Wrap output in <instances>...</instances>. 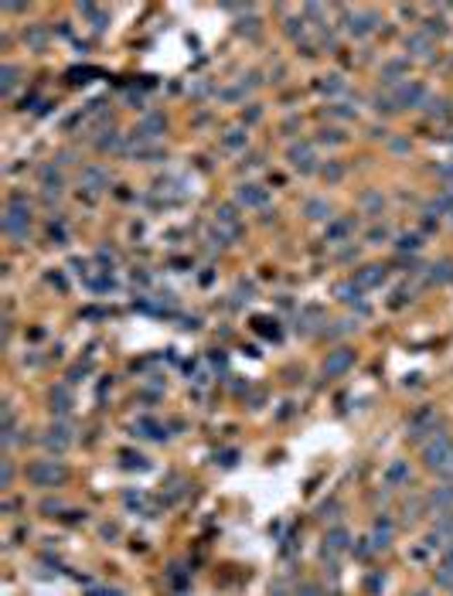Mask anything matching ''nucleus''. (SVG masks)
Segmentation results:
<instances>
[{"instance_id": "obj_11", "label": "nucleus", "mask_w": 453, "mask_h": 596, "mask_svg": "<svg viewBox=\"0 0 453 596\" xmlns=\"http://www.w3.org/2000/svg\"><path fill=\"white\" fill-rule=\"evenodd\" d=\"M235 201H239L242 208H263V205L270 201V191H266L263 184L246 181V184H239V188H235Z\"/></svg>"}, {"instance_id": "obj_1", "label": "nucleus", "mask_w": 453, "mask_h": 596, "mask_svg": "<svg viewBox=\"0 0 453 596\" xmlns=\"http://www.w3.org/2000/svg\"><path fill=\"white\" fill-rule=\"evenodd\" d=\"M24 477H27L34 487L51 491V487H58V484H65V481H68V467L62 464V460H55V457H48V460H34V464H27Z\"/></svg>"}, {"instance_id": "obj_20", "label": "nucleus", "mask_w": 453, "mask_h": 596, "mask_svg": "<svg viewBox=\"0 0 453 596\" xmlns=\"http://www.w3.org/2000/svg\"><path fill=\"white\" fill-rule=\"evenodd\" d=\"M409 477H412V470H409V460H392L386 467V484L388 487H402L409 484Z\"/></svg>"}, {"instance_id": "obj_25", "label": "nucleus", "mask_w": 453, "mask_h": 596, "mask_svg": "<svg viewBox=\"0 0 453 596\" xmlns=\"http://www.w3.org/2000/svg\"><path fill=\"white\" fill-rule=\"evenodd\" d=\"M334 297H338L341 304H358V300H362V287H358L355 280H344V283L334 287Z\"/></svg>"}, {"instance_id": "obj_42", "label": "nucleus", "mask_w": 453, "mask_h": 596, "mask_svg": "<svg viewBox=\"0 0 453 596\" xmlns=\"http://www.w3.org/2000/svg\"><path fill=\"white\" fill-rule=\"evenodd\" d=\"M436 474H440V477H447V481H450V484H453V453H450V457H447V464L440 467Z\"/></svg>"}, {"instance_id": "obj_6", "label": "nucleus", "mask_w": 453, "mask_h": 596, "mask_svg": "<svg viewBox=\"0 0 453 596\" xmlns=\"http://www.w3.org/2000/svg\"><path fill=\"white\" fill-rule=\"evenodd\" d=\"M395 106L399 110H419V106H426V86H419V82H402V86L395 89Z\"/></svg>"}, {"instance_id": "obj_16", "label": "nucleus", "mask_w": 453, "mask_h": 596, "mask_svg": "<svg viewBox=\"0 0 453 596\" xmlns=\"http://www.w3.org/2000/svg\"><path fill=\"white\" fill-rule=\"evenodd\" d=\"M406 75H409V58H388L386 65H382V72H379V79L388 82V86H392V82H399V86H402V82H406Z\"/></svg>"}, {"instance_id": "obj_39", "label": "nucleus", "mask_w": 453, "mask_h": 596, "mask_svg": "<svg viewBox=\"0 0 453 596\" xmlns=\"http://www.w3.org/2000/svg\"><path fill=\"white\" fill-rule=\"evenodd\" d=\"M362 205H365V208H372V212H382V205H386V201H382V195H379V191H365Z\"/></svg>"}, {"instance_id": "obj_28", "label": "nucleus", "mask_w": 453, "mask_h": 596, "mask_svg": "<svg viewBox=\"0 0 453 596\" xmlns=\"http://www.w3.org/2000/svg\"><path fill=\"white\" fill-rule=\"evenodd\" d=\"M38 174H41V184H45L48 195H58V191H62V174H58V171H55L51 164H45V167H41Z\"/></svg>"}, {"instance_id": "obj_19", "label": "nucleus", "mask_w": 453, "mask_h": 596, "mask_svg": "<svg viewBox=\"0 0 453 596\" xmlns=\"http://www.w3.org/2000/svg\"><path fill=\"white\" fill-rule=\"evenodd\" d=\"M48 409L55 413V416H65V413H72V392H68V385H55L51 389V396H48Z\"/></svg>"}, {"instance_id": "obj_24", "label": "nucleus", "mask_w": 453, "mask_h": 596, "mask_svg": "<svg viewBox=\"0 0 453 596\" xmlns=\"http://www.w3.org/2000/svg\"><path fill=\"white\" fill-rule=\"evenodd\" d=\"M130 157H136V160H164V150H160L157 143H147V140H136L133 147H130Z\"/></svg>"}, {"instance_id": "obj_44", "label": "nucleus", "mask_w": 453, "mask_h": 596, "mask_svg": "<svg viewBox=\"0 0 453 596\" xmlns=\"http://www.w3.org/2000/svg\"><path fill=\"white\" fill-rule=\"evenodd\" d=\"M300 593H303V596H317V586H303Z\"/></svg>"}, {"instance_id": "obj_27", "label": "nucleus", "mask_w": 453, "mask_h": 596, "mask_svg": "<svg viewBox=\"0 0 453 596\" xmlns=\"http://www.w3.org/2000/svg\"><path fill=\"white\" fill-rule=\"evenodd\" d=\"M436 586L453 590V549L443 552V562H440V569H436Z\"/></svg>"}, {"instance_id": "obj_46", "label": "nucleus", "mask_w": 453, "mask_h": 596, "mask_svg": "<svg viewBox=\"0 0 453 596\" xmlns=\"http://www.w3.org/2000/svg\"><path fill=\"white\" fill-rule=\"evenodd\" d=\"M416 596H430V593H416Z\"/></svg>"}, {"instance_id": "obj_7", "label": "nucleus", "mask_w": 453, "mask_h": 596, "mask_svg": "<svg viewBox=\"0 0 453 596\" xmlns=\"http://www.w3.org/2000/svg\"><path fill=\"white\" fill-rule=\"evenodd\" d=\"M287 160H290V167L300 171V174H310V171H317V157H314V143H290V150H287Z\"/></svg>"}, {"instance_id": "obj_45", "label": "nucleus", "mask_w": 453, "mask_h": 596, "mask_svg": "<svg viewBox=\"0 0 453 596\" xmlns=\"http://www.w3.org/2000/svg\"><path fill=\"white\" fill-rule=\"evenodd\" d=\"M92 596H116L113 590H92Z\"/></svg>"}, {"instance_id": "obj_33", "label": "nucleus", "mask_w": 453, "mask_h": 596, "mask_svg": "<svg viewBox=\"0 0 453 596\" xmlns=\"http://www.w3.org/2000/svg\"><path fill=\"white\" fill-rule=\"evenodd\" d=\"M453 276V263L450 259H440V263L430 266V283H447Z\"/></svg>"}, {"instance_id": "obj_34", "label": "nucleus", "mask_w": 453, "mask_h": 596, "mask_svg": "<svg viewBox=\"0 0 453 596\" xmlns=\"http://www.w3.org/2000/svg\"><path fill=\"white\" fill-rule=\"evenodd\" d=\"M317 89L324 92V96H341V92H344V79L331 72V75H324V79L317 82Z\"/></svg>"}, {"instance_id": "obj_23", "label": "nucleus", "mask_w": 453, "mask_h": 596, "mask_svg": "<svg viewBox=\"0 0 453 596\" xmlns=\"http://www.w3.org/2000/svg\"><path fill=\"white\" fill-rule=\"evenodd\" d=\"M303 215L310 221H331V205L324 198H307L303 201Z\"/></svg>"}, {"instance_id": "obj_38", "label": "nucleus", "mask_w": 453, "mask_h": 596, "mask_svg": "<svg viewBox=\"0 0 453 596\" xmlns=\"http://www.w3.org/2000/svg\"><path fill=\"white\" fill-rule=\"evenodd\" d=\"M320 177L334 184V181H341V177H344V167H341V164H324V167H320Z\"/></svg>"}, {"instance_id": "obj_3", "label": "nucleus", "mask_w": 453, "mask_h": 596, "mask_svg": "<svg viewBox=\"0 0 453 596\" xmlns=\"http://www.w3.org/2000/svg\"><path fill=\"white\" fill-rule=\"evenodd\" d=\"M453 453V440L450 433H433L430 440L423 443V464H426V470H440V467L447 464V457Z\"/></svg>"}, {"instance_id": "obj_40", "label": "nucleus", "mask_w": 453, "mask_h": 596, "mask_svg": "<svg viewBox=\"0 0 453 596\" xmlns=\"http://www.w3.org/2000/svg\"><path fill=\"white\" fill-rule=\"evenodd\" d=\"M386 239H388V228H386V225H375V228L368 232V242H372V245H382Z\"/></svg>"}, {"instance_id": "obj_14", "label": "nucleus", "mask_w": 453, "mask_h": 596, "mask_svg": "<svg viewBox=\"0 0 453 596\" xmlns=\"http://www.w3.org/2000/svg\"><path fill=\"white\" fill-rule=\"evenodd\" d=\"M344 549H351L348 529H341V525L327 529V535H324V555H338V552H344Z\"/></svg>"}, {"instance_id": "obj_15", "label": "nucleus", "mask_w": 453, "mask_h": 596, "mask_svg": "<svg viewBox=\"0 0 453 596\" xmlns=\"http://www.w3.org/2000/svg\"><path fill=\"white\" fill-rule=\"evenodd\" d=\"M430 511H436V514H443V511H453V484H443V487H433L430 498L423 501Z\"/></svg>"}, {"instance_id": "obj_31", "label": "nucleus", "mask_w": 453, "mask_h": 596, "mask_svg": "<svg viewBox=\"0 0 453 596\" xmlns=\"http://www.w3.org/2000/svg\"><path fill=\"white\" fill-rule=\"evenodd\" d=\"M246 140H249V136H246L242 127H232V130H225V136H222V147H225V150H239V147H246Z\"/></svg>"}, {"instance_id": "obj_8", "label": "nucleus", "mask_w": 453, "mask_h": 596, "mask_svg": "<svg viewBox=\"0 0 453 596\" xmlns=\"http://www.w3.org/2000/svg\"><path fill=\"white\" fill-rule=\"evenodd\" d=\"M72 440H75V436H72V426H68V422H51L45 429V436H41V443H45L51 453H65L68 446H72Z\"/></svg>"}, {"instance_id": "obj_13", "label": "nucleus", "mask_w": 453, "mask_h": 596, "mask_svg": "<svg viewBox=\"0 0 453 596\" xmlns=\"http://www.w3.org/2000/svg\"><path fill=\"white\" fill-rule=\"evenodd\" d=\"M79 184H82L86 191H92V195H99V191H106V188H110V174H106L103 167L89 164V167H82V174H79Z\"/></svg>"}, {"instance_id": "obj_12", "label": "nucleus", "mask_w": 453, "mask_h": 596, "mask_svg": "<svg viewBox=\"0 0 453 596\" xmlns=\"http://www.w3.org/2000/svg\"><path fill=\"white\" fill-rule=\"evenodd\" d=\"M406 51H409L406 58H433L436 44H433L426 31H412V34H406Z\"/></svg>"}, {"instance_id": "obj_4", "label": "nucleus", "mask_w": 453, "mask_h": 596, "mask_svg": "<svg viewBox=\"0 0 453 596\" xmlns=\"http://www.w3.org/2000/svg\"><path fill=\"white\" fill-rule=\"evenodd\" d=\"M341 14H344V31L355 34V38H365V34H372L379 27V14H372V11H348V7H341Z\"/></svg>"}, {"instance_id": "obj_26", "label": "nucleus", "mask_w": 453, "mask_h": 596, "mask_svg": "<svg viewBox=\"0 0 453 596\" xmlns=\"http://www.w3.org/2000/svg\"><path fill=\"white\" fill-rule=\"evenodd\" d=\"M18 82H21V68H18V65H4V68H0V92H4V96H11V92L18 89Z\"/></svg>"}, {"instance_id": "obj_41", "label": "nucleus", "mask_w": 453, "mask_h": 596, "mask_svg": "<svg viewBox=\"0 0 453 596\" xmlns=\"http://www.w3.org/2000/svg\"><path fill=\"white\" fill-rule=\"evenodd\" d=\"M11 481H14V467H11V460H4V470H0V487H11Z\"/></svg>"}, {"instance_id": "obj_35", "label": "nucleus", "mask_w": 453, "mask_h": 596, "mask_svg": "<svg viewBox=\"0 0 453 596\" xmlns=\"http://www.w3.org/2000/svg\"><path fill=\"white\" fill-rule=\"evenodd\" d=\"M103 154H110V150H123V136H119V130H110L106 136H99V143H96Z\"/></svg>"}, {"instance_id": "obj_9", "label": "nucleus", "mask_w": 453, "mask_h": 596, "mask_svg": "<svg viewBox=\"0 0 453 596\" xmlns=\"http://www.w3.org/2000/svg\"><path fill=\"white\" fill-rule=\"evenodd\" d=\"M440 426V416L436 409H419L412 420H409V440H423V436H433Z\"/></svg>"}, {"instance_id": "obj_21", "label": "nucleus", "mask_w": 453, "mask_h": 596, "mask_svg": "<svg viewBox=\"0 0 453 596\" xmlns=\"http://www.w3.org/2000/svg\"><path fill=\"white\" fill-rule=\"evenodd\" d=\"M164 130H167V119H164V116H147V119L140 123V130H136V140H147V143H150V140H157Z\"/></svg>"}, {"instance_id": "obj_18", "label": "nucleus", "mask_w": 453, "mask_h": 596, "mask_svg": "<svg viewBox=\"0 0 453 596\" xmlns=\"http://www.w3.org/2000/svg\"><path fill=\"white\" fill-rule=\"evenodd\" d=\"M355 283L362 290L382 287V283H386V266H362V269L355 273Z\"/></svg>"}, {"instance_id": "obj_17", "label": "nucleus", "mask_w": 453, "mask_h": 596, "mask_svg": "<svg viewBox=\"0 0 453 596\" xmlns=\"http://www.w3.org/2000/svg\"><path fill=\"white\" fill-rule=\"evenodd\" d=\"M388 542H392V522H388V518H375L372 535H368V545H372V552L388 549Z\"/></svg>"}, {"instance_id": "obj_30", "label": "nucleus", "mask_w": 453, "mask_h": 596, "mask_svg": "<svg viewBox=\"0 0 453 596\" xmlns=\"http://www.w3.org/2000/svg\"><path fill=\"white\" fill-rule=\"evenodd\" d=\"M79 11H82V14L89 18V21H92V27H96V31H103V27L110 24V14H106L103 7H92V4H82Z\"/></svg>"}, {"instance_id": "obj_43", "label": "nucleus", "mask_w": 453, "mask_h": 596, "mask_svg": "<svg viewBox=\"0 0 453 596\" xmlns=\"http://www.w3.org/2000/svg\"><path fill=\"white\" fill-rule=\"evenodd\" d=\"M62 508H65L62 501H45V505H41V511H45V514H51V511H62Z\"/></svg>"}, {"instance_id": "obj_2", "label": "nucleus", "mask_w": 453, "mask_h": 596, "mask_svg": "<svg viewBox=\"0 0 453 596\" xmlns=\"http://www.w3.org/2000/svg\"><path fill=\"white\" fill-rule=\"evenodd\" d=\"M27 228H31V205H27V198L21 191H14L7 198V212H4V232L11 239H24Z\"/></svg>"}, {"instance_id": "obj_29", "label": "nucleus", "mask_w": 453, "mask_h": 596, "mask_svg": "<svg viewBox=\"0 0 453 596\" xmlns=\"http://www.w3.org/2000/svg\"><path fill=\"white\" fill-rule=\"evenodd\" d=\"M355 232V219H344V221H334L331 228H327V242H341V239H348Z\"/></svg>"}, {"instance_id": "obj_32", "label": "nucleus", "mask_w": 453, "mask_h": 596, "mask_svg": "<svg viewBox=\"0 0 453 596\" xmlns=\"http://www.w3.org/2000/svg\"><path fill=\"white\" fill-rule=\"evenodd\" d=\"M317 143H324V147H341V143H348V136H344L338 127H324V130L317 133Z\"/></svg>"}, {"instance_id": "obj_5", "label": "nucleus", "mask_w": 453, "mask_h": 596, "mask_svg": "<svg viewBox=\"0 0 453 596\" xmlns=\"http://www.w3.org/2000/svg\"><path fill=\"white\" fill-rule=\"evenodd\" d=\"M426 549H453V511L436 514V525L426 535Z\"/></svg>"}, {"instance_id": "obj_36", "label": "nucleus", "mask_w": 453, "mask_h": 596, "mask_svg": "<svg viewBox=\"0 0 453 596\" xmlns=\"http://www.w3.org/2000/svg\"><path fill=\"white\" fill-rule=\"evenodd\" d=\"M419 235H416V232H406V235H399V242H395V249H399V252H416V249H419Z\"/></svg>"}, {"instance_id": "obj_10", "label": "nucleus", "mask_w": 453, "mask_h": 596, "mask_svg": "<svg viewBox=\"0 0 453 596\" xmlns=\"http://www.w3.org/2000/svg\"><path fill=\"white\" fill-rule=\"evenodd\" d=\"M351 365H355V351H351V348H338V351H327L320 372H324L327 378H338V375H344Z\"/></svg>"}, {"instance_id": "obj_37", "label": "nucleus", "mask_w": 453, "mask_h": 596, "mask_svg": "<svg viewBox=\"0 0 453 596\" xmlns=\"http://www.w3.org/2000/svg\"><path fill=\"white\" fill-rule=\"evenodd\" d=\"M327 116H334V119H355V106L334 103V106H327Z\"/></svg>"}, {"instance_id": "obj_22", "label": "nucleus", "mask_w": 453, "mask_h": 596, "mask_svg": "<svg viewBox=\"0 0 453 596\" xmlns=\"http://www.w3.org/2000/svg\"><path fill=\"white\" fill-rule=\"evenodd\" d=\"M136 433L147 436V440H164V436H167L164 422H157L154 416H140V420H136Z\"/></svg>"}]
</instances>
